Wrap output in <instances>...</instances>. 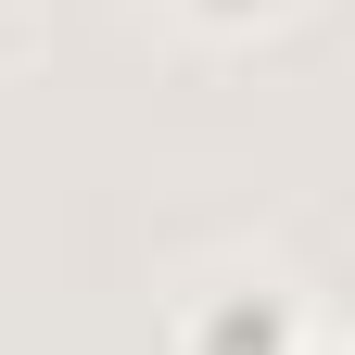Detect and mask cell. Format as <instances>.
<instances>
[{
  "mask_svg": "<svg viewBox=\"0 0 355 355\" xmlns=\"http://www.w3.org/2000/svg\"><path fill=\"white\" fill-rule=\"evenodd\" d=\"M191 13H266V0H191Z\"/></svg>",
  "mask_w": 355,
  "mask_h": 355,
  "instance_id": "cell-2",
  "label": "cell"
},
{
  "mask_svg": "<svg viewBox=\"0 0 355 355\" xmlns=\"http://www.w3.org/2000/svg\"><path fill=\"white\" fill-rule=\"evenodd\" d=\"M191 355H292V304L279 292H216V304H191Z\"/></svg>",
  "mask_w": 355,
  "mask_h": 355,
  "instance_id": "cell-1",
  "label": "cell"
}]
</instances>
